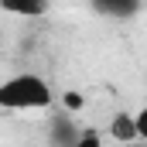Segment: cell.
Masks as SVG:
<instances>
[{"label": "cell", "mask_w": 147, "mask_h": 147, "mask_svg": "<svg viewBox=\"0 0 147 147\" xmlns=\"http://www.w3.org/2000/svg\"><path fill=\"white\" fill-rule=\"evenodd\" d=\"M51 103H55V92H51V86H48L38 72L10 75V79L0 86V106H3V110L31 113V110H48Z\"/></svg>", "instance_id": "obj_1"}, {"label": "cell", "mask_w": 147, "mask_h": 147, "mask_svg": "<svg viewBox=\"0 0 147 147\" xmlns=\"http://www.w3.org/2000/svg\"><path fill=\"white\" fill-rule=\"evenodd\" d=\"M106 137L116 140V144H137L140 134H137V113L130 110H116L106 123Z\"/></svg>", "instance_id": "obj_2"}, {"label": "cell", "mask_w": 147, "mask_h": 147, "mask_svg": "<svg viewBox=\"0 0 147 147\" xmlns=\"http://www.w3.org/2000/svg\"><path fill=\"white\" fill-rule=\"evenodd\" d=\"M3 10L10 14H24V17H38L48 10V3H17V0H3Z\"/></svg>", "instance_id": "obj_3"}, {"label": "cell", "mask_w": 147, "mask_h": 147, "mask_svg": "<svg viewBox=\"0 0 147 147\" xmlns=\"http://www.w3.org/2000/svg\"><path fill=\"white\" fill-rule=\"evenodd\" d=\"M99 14H110V17H130L137 14V3H96Z\"/></svg>", "instance_id": "obj_4"}, {"label": "cell", "mask_w": 147, "mask_h": 147, "mask_svg": "<svg viewBox=\"0 0 147 147\" xmlns=\"http://www.w3.org/2000/svg\"><path fill=\"white\" fill-rule=\"evenodd\" d=\"M72 147H103V137H99L96 130H82V137H79Z\"/></svg>", "instance_id": "obj_5"}, {"label": "cell", "mask_w": 147, "mask_h": 147, "mask_svg": "<svg viewBox=\"0 0 147 147\" xmlns=\"http://www.w3.org/2000/svg\"><path fill=\"white\" fill-rule=\"evenodd\" d=\"M137 134H140V144H147V106L137 110Z\"/></svg>", "instance_id": "obj_6"}, {"label": "cell", "mask_w": 147, "mask_h": 147, "mask_svg": "<svg viewBox=\"0 0 147 147\" xmlns=\"http://www.w3.org/2000/svg\"><path fill=\"white\" fill-rule=\"evenodd\" d=\"M65 106H69V110H79V106H82V96H79V92H69V96H65Z\"/></svg>", "instance_id": "obj_7"}, {"label": "cell", "mask_w": 147, "mask_h": 147, "mask_svg": "<svg viewBox=\"0 0 147 147\" xmlns=\"http://www.w3.org/2000/svg\"><path fill=\"white\" fill-rule=\"evenodd\" d=\"M144 147H147V144H144Z\"/></svg>", "instance_id": "obj_8"}]
</instances>
